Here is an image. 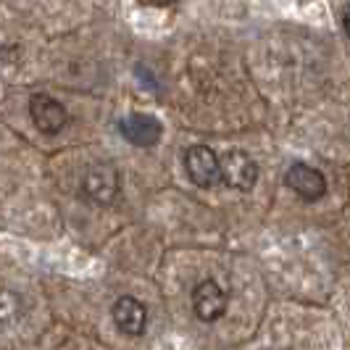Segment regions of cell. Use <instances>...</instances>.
Instances as JSON below:
<instances>
[{"mask_svg":"<svg viewBox=\"0 0 350 350\" xmlns=\"http://www.w3.org/2000/svg\"><path fill=\"white\" fill-rule=\"evenodd\" d=\"M122 190V174L113 163L108 161H98V163H90L82 174V195L98 203V206H108L119 198Z\"/></svg>","mask_w":350,"mask_h":350,"instance_id":"obj_1","label":"cell"},{"mask_svg":"<svg viewBox=\"0 0 350 350\" xmlns=\"http://www.w3.org/2000/svg\"><path fill=\"white\" fill-rule=\"evenodd\" d=\"M29 116L35 126L42 135H58L66 124H69V111L66 105L58 103L55 98L45 95V92H37L29 100Z\"/></svg>","mask_w":350,"mask_h":350,"instance_id":"obj_4","label":"cell"},{"mask_svg":"<svg viewBox=\"0 0 350 350\" xmlns=\"http://www.w3.org/2000/svg\"><path fill=\"white\" fill-rule=\"evenodd\" d=\"M219 182L232 190L247 193L258 182V163L245 150H227V156L219 158Z\"/></svg>","mask_w":350,"mask_h":350,"instance_id":"obj_2","label":"cell"},{"mask_svg":"<svg viewBox=\"0 0 350 350\" xmlns=\"http://www.w3.org/2000/svg\"><path fill=\"white\" fill-rule=\"evenodd\" d=\"M227 293L216 280H203L193 290V311L206 324H213L227 314Z\"/></svg>","mask_w":350,"mask_h":350,"instance_id":"obj_5","label":"cell"},{"mask_svg":"<svg viewBox=\"0 0 350 350\" xmlns=\"http://www.w3.org/2000/svg\"><path fill=\"white\" fill-rule=\"evenodd\" d=\"M111 316H113V324H116L119 332L129 334V337H140V334L145 332L148 308H145V303L137 300L135 295H122V298L113 303Z\"/></svg>","mask_w":350,"mask_h":350,"instance_id":"obj_8","label":"cell"},{"mask_svg":"<svg viewBox=\"0 0 350 350\" xmlns=\"http://www.w3.org/2000/svg\"><path fill=\"white\" fill-rule=\"evenodd\" d=\"M185 172L198 187H211L219 182V156L208 145H190L185 150Z\"/></svg>","mask_w":350,"mask_h":350,"instance_id":"obj_6","label":"cell"},{"mask_svg":"<svg viewBox=\"0 0 350 350\" xmlns=\"http://www.w3.org/2000/svg\"><path fill=\"white\" fill-rule=\"evenodd\" d=\"M119 132L135 148H153L163 137V124L150 113H129L119 122Z\"/></svg>","mask_w":350,"mask_h":350,"instance_id":"obj_7","label":"cell"},{"mask_svg":"<svg viewBox=\"0 0 350 350\" xmlns=\"http://www.w3.org/2000/svg\"><path fill=\"white\" fill-rule=\"evenodd\" d=\"M284 185H287L293 193H298L306 203H316V200H321V198L327 195V176L321 174L316 166H308V163H303V161H295V163L287 169Z\"/></svg>","mask_w":350,"mask_h":350,"instance_id":"obj_3","label":"cell"},{"mask_svg":"<svg viewBox=\"0 0 350 350\" xmlns=\"http://www.w3.org/2000/svg\"><path fill=\"white\" fill-rule=\"evenodd\" d=\"M21 314V298L14 290H0V324H11Z\"/></svg>","mask_w":350,"mask_h":350,"instance_id":"obj_9","label":"cell"}]
</instances>
